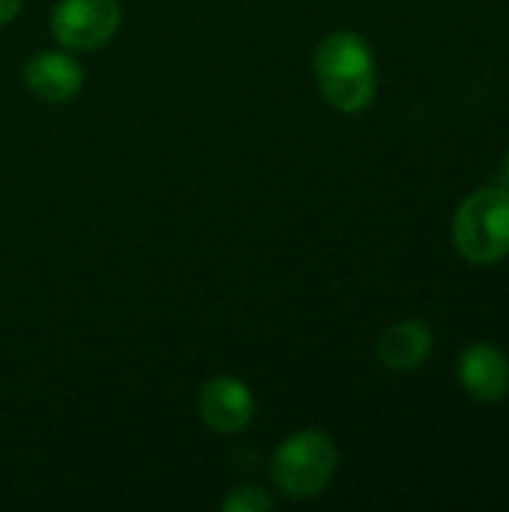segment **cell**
Listing matches in <instances>:
<instances>
[{
    "label": "cell",
    "mask_w": 509,
    "mask_h": 512,
    "mask_svg": "<svg viewBox=\"0 0 509 512\" xmlns=\"http://www.w3.org/2000/svg\"><path fill=\"white\" fill-rule=\"evenodd\" d=\"M315 84L339 114H363L378 96V60L357 30L327 33L312 57Z\"/></svg>",
    "instance_id": "obj_1"
},
{
    "label": "cell",
    "mask_w": 509,
    "mask_h": 512,
    "mask_svg": "<svg viewBox=\"0 0 509 512\" xmlns=\"http://www.w3.org/2000/svg\"><path fill=\"white\" fill-rule=\"evenodd\" d=\"M339 471V447L324 429H300L279 441L270 459V483L288 501L324 495Z\"/></svg>",
    "instance_id": "obj_2"
},
{
    "label": "cell",
    "mask_w": 509,
    "mask_h": 512,
    "mask_svg": "<svg viewBox=\"0 0 509 512\" xmlns=\"http://www.w3.org/2000/svg\"><path fill=\"white\" fill-rule=\"evenodd\" d=\"M453 243L471 264L489 267L509 255V186L471 192L453 216Z\"/></svg>",
    "instance_id": "obj_3"
},
{
    "label": "cell",
    "mask_w": 509,
    "mask_h": 512,
    "mask_svg": "<svg viewBox=\"0 0 509 512\" xmlns=\"http://www.w3.org/2000/svg\"><path fill=\"white\" fill-rule=\"evenodd\" d=\"M51 36L72 54L105 48L123 27L120 0H57L48 18Z\"/></svg>",
    "instance_id": "obj_4"
},
{
    "label": "cell",
    "mask_w": 509,
    "mask_h": 512,
    "mask_svg": "<svg viewBox=\"0 0 509 512\" xmlns=\"http://www.w3.org/2000/svg\"><path fill=\"white\" fill-rule=\"evenodd\" d=\"M258 414V402L252 387L237 375H213L201 384L198 393V417L213 435H243Z\"/></svg>",
    "instance_id": "obj_5"
},
{
    "label": "cell",
    "mask_w": 509,
    "mask_h": 512,
    "mask_svg": "<svg viewBox=\"0 0 509 512\" xmlns=\"http://www.w3.org/2000/svg\"><path fill=\"white\" fill-rule=\"evenodd\" d=\"M24 87L45 105H66L84 87V66L66 48H42L21 69Z\"/></svg>",
    "instance_id": "obj_6"
},
{
    "label": "cell",
    "mask_w": 509,
    "mask_h": 512,
    "mask_svg": "<svg viewBox=\"0 0 509 512\" xmlns=\"http://www.w3.org/2000/svg\"><path fill=\"white\" fill-rule=\"evenodd\" d=\"M459 384L477 402H501L509 393L507 354L492 342H474L459 357Z\"/></svg>",
    "instance_id": "obj_7"
},
{
    "label": "cell",
    "mask_w": 509,
    "mask_h": 512,
    "mask_svg": "<svg viewBox=\"0 0 509 512\" xmlns=\"http://www.w3.org/2000/svg\"><path fill=\"white\" fill-rule=\"evenodd\" d=\"M432 348H435L432 327L426 321H420V318H405V321L390 324L381 333V339L375 345V354H378V363L387 372L411 375L432 357Z\"/></svg>",
    "instance_id": "obj_8"
},
{
    "label": "cell",
    "mask_w": 509,
    "mask_h": 512,
    "mask_svg": "<svg viewBox=\"0 0 509 512\" xmlns=\"http://www.w3.org/2000/svg\"><path fill=\"white\" fill-rule=\"evenodd\" d=\"M222 510L225 512H270L276 510V498L267 486H258V483H243V486H234L225 501H222Z\"/></svg>",
    "instance_id": "obj_9"
},
{
    "label": "cell",
    "mask_w": 509,
    "mask_h": 512,
    "mask_svg": "<svg viewBox=\"0 0 509 512\" xmlns=\"http://www.w3.org/2000/svg\"><path fill=\"white\" fill-rule=\"evenodd\" d=\"M24 0H0V30L9 27L18 15H21Z\"/></svg>",
    "instance_id": "obj_10"
},
{
    "label": "cell",
    "mask_w": 509,
    "mask_h": 512,
    "mask_svg": "<svg viewBox=\"0 0 509 512\" xmlns=\"http://www.w3.org/2000/svg\"><path fill=\"white\" fill-rule=\"evenodd\" d=\"M504 177H507V183H509V150H507V165H504Z\"/></svg>",
    "instance_id": "obj_11"
}]
</instances>
